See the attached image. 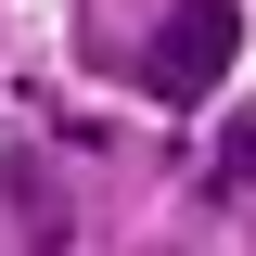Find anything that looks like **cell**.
Masks as SVG:
<instances>
[{
    "instance_id": "obj_2",
    "label": "cell",
    "mask_w": 256,
    "mask_h": 256,
    "mask_svg": "<svg viewBox=\"0 0 256 256\" xmlns=\"http://www.w3.org/2000/svg\"><path fill=\"white\" fill-rule=\"evenodd\" d=\"M13 218H26V244H38V256H52V244H64V205H52V192H38V180H26V166H13Z\"/></svg>"
},
{
    "instance_id": "obj_1",
    "label": "cell",
    "mask_w": 256,
    "mask_h": 256,
    "mask_svg": "<svg viewBox=\"0 0 256 256\" xmlns=\"http://www.w3.org/2000/svg\"><path fill=\"white\" fill-rule=\"evenodd\" d=\"M244 52V0H166V26L141 38V90L154 102H205Z\"/></svg>"
}]
</instances>
